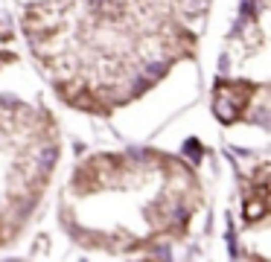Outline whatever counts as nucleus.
<instances>
[{
  "label": "nucleus",
  "mask_w": 271,
  "mask_h": 262,
  "mask_svg": "<svg viewBox=\"0 0 271 262\" xmlns=\"http://www.w3.org/2000/svg\"><path fill=\"white\" fill-rule=\"evenodd\" d=\"M248 99H251V88L245 91L242 84H224V91H219L216 96V111L224 119H236L248 105Z\"/></svg>",
  "instance_id": "obj_1"
}]
</instances>
